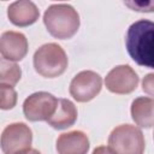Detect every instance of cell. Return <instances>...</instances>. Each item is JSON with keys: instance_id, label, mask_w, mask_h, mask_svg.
I'll return each mask as SVG.
<instances>
[{"instance_id": "cell-15", "label": "cell", "mask_w": 154, "mask_h": 154, "mask_svg": "<svg viewBox=\"0 0 154 154\" xmlns=\"http://www.w3.org/2000/svg\"><path fill=\"white\" fill-rule=\"evenodd\" d=\"M18 100V94L12 85L0 84V109H12Z\"/></svg>"}, {"instance_id": "cell-10", "label": "cell", "mask_w": 154, "mask_h": 154, "mask_svg": "<svg viewBox=\"0 0 154 154\" xmlns=\"http://www.w3.org/2000/svg\"><path fill=\"white\" fill-rule=\"evenodd\" d=\"M40 17V11L37 6L29 0H19L10 4L7 7L8 20L19 28L29 26L34 24Z\"/></svg>"}, {"instance_id": "cell-17", "label": "cell", "mask_w": 154, "mask_h": 154, "mask_svg": "<svg viewBox=\"0 0 154 154\" xmlns=\"http://www.w3.org/2000/svg\"><path fill=\"white\" fill-rule=\"evenodd\" d=\"M91 154H116L108 146H99L96 147Z\"/></svg>"}, {"instance_id": "cell-11", "label": "cell", "mask_w": 154, "mask_h": 154, "mask_svg": "<svg viewBox=\"0 0 154 154\" xmlns=\"http://www.w3.org/2000/svg\"><path fill=\"white\" fill-rule=\"evenodd\" d=\"M89 147V138L87 134L81 130H73L59 135L55 144L58 154H87Z\"/></svg>"}, {"instance_id": "cell-18", "label": "cell", "mask_w": 154, "mask_h": 154, "mask_svg": "<svg viewBox=\"0 0 154 154\" xmlns=\"http://www.w3.org/2000/svg\"><path fill=\"white\" fill-rule=\"evenodd\" d=\"M24 154H41V153H40L37 149H32V148H31L30 150H28V152H26V153H24Z\"/></svg>"}, {"instance_id": "cell-14", "label": "cell", "mask_w": 154, "mask_h": 154, "mask_svg": "<svg viewBox=\"0 0 154 154\" xmlns=\"http://www.w3.org/2000/svg\"><path fill=\"white\" fill-rule=\"evenodd\" d=\"M22 77V69L17 63L0 58V84L16 85Z\"/></svg>"}, {"instance_id": "cell-3", "label": "cell", "mask_w": 154, "mask_h": 154, "mask_svg": "<svg viewBox=\"0 0 154 154\" xmlns=\"http://www.w3.org/2000/svg\"><path fill=\"white\" fill-rule=\"evenodd\" d=\"M32 63L35 71L40 76L46 78H55L65 72L69 59L60 45L49 42L36 49Z\"/></svg>"}, {"instance_id": "cell-8", "label": "cell", "mask_w": 154, "mask_h": 154, "mask_svg": "<svg viewBox=\"0 0 154 154\" xmlns=\"http://www.w3.org/2000/svg\"><path fill=\"white\" fill-rule=\"evenodd\" d=\"M138 82V75L130 65H117L105 77L107 90L118 95L131 94L136 90Z\"/></svg>"}, {"instance_id": "cell-9", "label": "cell", "mask_w": 154, "mask_h": 154, "mask_svg": "<svg viewBox=\"0 0 154 154\" xmlns=\"http://www.w3.org/2000/svg\"><path fill=\"white\" fill-rule=\"evenodd\" d=\"M29 43L24 34L19 31L8 30L0 36V54L4 59L17 63L28 54Z\"/></svg>"}, {"instance_id": "cell-5", "label": "cell", "mask_w": 154, "mask_h": 154, "mask_svg": "<svg viewBox=\"0 0 154 154\" xmlns=\"http://www.w3.org/2000/svg\"><path fill=\"white\" fill-rule=\"evenodd\" d=\"M32 131L25 123L8 124L1 132L0 148L4 154H24L31 149Z\"/></svg>"}, {"instance_id": "cell-13", "label": "cell", "mask_w": 154, "mask_h": 154, "mask_svg": "<svg viewBox=\"0 0 154 154\" xmlns=\"http://www.w3.org/2000/svg\"><path fill=\"white\" fill-rule=\"evenodd\" d=\"M153 107L154 100L150 96H140L131 102V118L137 126L144 129H150L153 126Z\"/></svg>"}, {"instance_id": "cell-1", "label": "cell", "mask_w": 154, "mask_h": 154, "mask_svg": "<svg viewBox=\"0 0 154 154\" xmlns=\"http://www.w3.org/2000/svg\"><path fill=\"white\" fill-rule=\"evenodd\" d=\"M153 38L154 24L148 19H140L132 23L125 37V46L131 59L140 66L153 69Z\"/></svg>"}, {"instance_id": "cell-16", "label": "cell", "mask_w": 154, "mask_h": 154, "mask_svg": "<svg viewBox=\"0 0 154 154\" xmlns=\"http://www.w3.org/2000/svg\"><path fill=\"white\" fill-rule=\"evenodd\" d=\"M153 77H154L153 73H148V75L143 78V81H142V89H143V91H146L150 97H152V95H153Z\"/></svg>"}, {"instance_id": "cell-2", "label": "cell", "mask_w": 154, "mask_h": 154, "mask_svg": "<svg viewBox=\"0 0 154 154\" xmlns=\"http://www.w3.org/2000/svg\"><path fill=\"white\" fill-rule=\"evenodd\" d=\"M47 31L59 40L71 38L79 29L81 19L77 10L69 4H53L43 13Z\"/></svg>"}, {"instance_id": "cell-7", "label": "cell", "mask_w": 154, "mask_h": 154, "mask_svg": "<svg viewBox=\"0 0 154 154\" xmlns=\"http://www.w3.org/2000/svg\"><path fill=\"white\" fill-rule=\"evenodd\" d=\"M58 99L48 91H36L23 102V113L29 122L47 120L55 111Z\"/></svg>"}, {"instance_id": "cell-12", "label": "cell", "mask_w": 154, "mask_h": 154, "mask_svg": "<svg viewBox=\"0 0 154 154\" xmlns=\"http://www.w3.org/2000/svg\"><path fill=\"white\" fill-rule=\"evenodd\" d=\"M77 108L69 99H58L54 113L46 120L49 126L55 130H64L71 128L77 120Z\"/></svg>"}, {"instance_id": "cell-4", "label": "cell", "mask_w": 154, "mask_h": 154, "mask_svg": "<svg viewBox=\"0 0 154 154\" xmlns=\"http://www.w3.org/2000/svg\"><path fill=\"white\" fill-rule=\"evenodd\" d=\"M108 147L116 154H143L146 148L143 132L131 124L118 125L108 136Z\"/></svg>"}, {"instance_id": "cell-6", "label": "cell", "mask_w": 154, "mask_h": 154, "mask_svg": "<svg viewBox=\"0 0 154 154\" xmlns=\"http://www.w3.org/2000/svg\"><path fill=\"white\" fill-rule=\"evenodd\" d=\"M102 88V78L91 70L78 72L71 81L69 87L70 95L77 102H89L96 97Z\"/></svg>"}]
</instances>
